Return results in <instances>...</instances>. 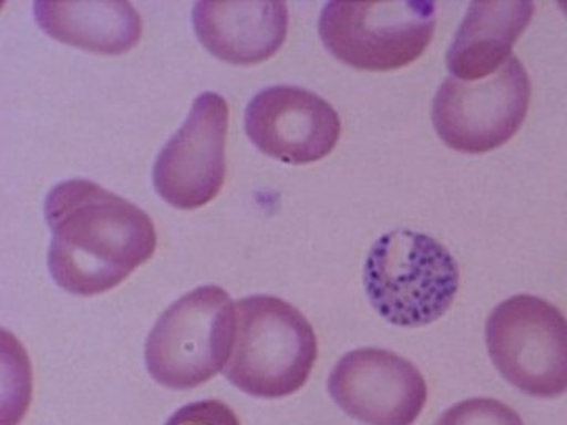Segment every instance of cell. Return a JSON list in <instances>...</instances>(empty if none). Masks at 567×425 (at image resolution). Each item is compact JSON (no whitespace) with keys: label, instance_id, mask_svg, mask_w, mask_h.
<instances>
[{"label":"cell","instance_id":"6da1fadb","mask_svg":"<svg viewBox=\"0 0 567 425\" xmlns=\"http://www.w3.org/2000/svg\"><path fill=\"white\" fill-rule=\"evenodd\" d=\"M44 218L52 232V279L78 297L121 286L155 253L151 216L95 182L55 185L44 200Z\"/></svg>","mask_w":567,"mask_h":425},{"label":"cell","instance_id":"7a4b0ae2","mask_svg":"<svg viewBox=\"0 0 567 425\" xmlns=\"http://www.w3.org/2000/svg\"><path fill=\"white\" fill-rule=\"evenodd\" d=\"M237 333L224 375L245 394L281 398L306 385L319 357L312 324L292 304L270 294L237 303Z\"/></svg>","mask_w":567,"mask_h":425},{"label":"cell","instance_id":"3957f363","mask_svg":"<svg viewBox=\"0 0 567 425\" xmlns=\"http://www.w3.org/2000/svg\"><path fill=\"white\" fill-rule=\"evenodd\" d=\"M461 271L453 253L429 235L399 229L382 235L364 265V287L377 312L395 326L436 322L453 304Z\"/></svg>","mask_w":567,"mask_h":425},{"label":"cell","instance_id":"277c9868","mask_svg":"<svg viewBox=\"0 0 567 425\" xmlns=\"http://www.w3.org/2000/svg\"><path fill=\"white\" fill-rule=\"evenodd\" d=\"M237 309L218 286L197 287L166 309L145 344V364L156 383L193 390L223 371L233 356Z\"/></svg>","mask_w":567,"mask_h":425},{"label":"cell","instance_id":"5b68a950","mask_svg":"<svg viewBox=\"0 0 567 425\" xmlns=\"http://www.w3.org/2000/svg\"><path fill=\"white\" fill-rule=\"evenodd\" d=\"M435 2H328L319 20L324 48L358 70L404 69L434 39Z\"/></svg>","mask_w":567,"mask_h":425},{"label":"cell","instance_id":"8992f818","mask_svg":"<svg viewBox=\"0 0 567 425\" xmlns=\"http://www.w3.org/2000/svg\"><path fill=\"white\" fill-rule=\"evenodd\" d=\"M486 344L499 374L522 393H566L567 319L554 304L533 294L503 301L488 315Z\"/></svg>","mask_w":567,"mask_h":425},{"label":"cell","instance_id":"52a82bcc","mask_svg":"<svg viewBox=\"0 0 567 425\" xmlns=\"http://www.w3.org/2000/svg\"><path fill=\"white\" fill-rule=\"evenodd\" d=\"M532 82L517 58L483 81L447 77L434 99L432 122L447 147L480 155L502 147L527 118Z\"/></svg>","mask_w":567,"mask_h":425},{"label":"cell","instance_id":"ba28073f","mask_svg":"<svg viewBox=\"0 0 567 425\" xmlns=\"http://www.w3.org/2000/svg\"><path fill=\"white\" fill-rule=\"evenodd\" d=\"M229 106L219 93L197 96L173 139L153 167V185L178 210H196L212 203L226 180V137Z\"/></svg>","mask_w":567,"mask_h":425},{"label":"cell","instance_id":"9c48e42d","mask_svg":"<svg viewBox=\"0 0 567 425\" xmlns=\"http://www.w3.org/2000/svg\"><path fill=\"white\" fill-rule=\"evenodd\" d=\"M334 404L365 425H413L427 402V385L405 357L380 349L344 354L328 379Z\"/></svg>","mask_w":567,"mask_h":425},{"label":"cell","instance_id":"30bf717a","mask_svg":"<svg viewBox=\"0 0 567 425\" xmlns=\"http://www.w3.org/2000/svg\"><path fill=\"white\" fill-rule=\"evenodd\" d=\"M245 129L265 155L301 166L330 155L342 126L334 107L315 92L276 85L257 93L249 102Z\"/></svg>","mask_w":567,"mask_h":425},{"label":"cell","instance_id":"8fae6325","mask_svg":"<svg viewBox=\"0 0 567 425\" xmlns=\"http://www.w3.org/2000/svg\"><path fill=\"white\" fill-rule=\"evenodd\" d=\"M193 25L205 50L234 65H256L281 50L289 31L286 2H197Z\"/></svg>","mask_w":567,"mask_h":425},{"label":"cell","instance_id":"7c38bea8","mask_svg":"<svg viewBox=\"0 0 567 425\" xmlns=\"http://www.w3.org/2000/svg\"><path fill=\"white\" fill-rule=\"evenodd\" d=\"M533 14V2H473L447 51V69L466 82L492 76L513 58Z\"/></svg>","mask_w":567,"mask_h":425},{"label":"cell","instance_id":"4fadbf2b","mask_svg":"<svg viewBox=\"0 0 567 425\" xmlns=\"http://www.w3.org/2000/svg\"><path fill=\"white\" fill-rule=\"evenodd\" d=\"M33 14L51 39L95 54H125L142 37L141 14L130 2L40 0L33 3Z\"/></svg>","mask_w":567,"mask_h":425},{"label":"cell","instance_id":"5bb4252c","mask_svg":"<svg viewBox=\"0 0 567 425\" xmlns=\"http://www.w3.org/2000/svg\"><path fill=\"white\" fill-rule=\"evenodd\" d=\"M435 425H525L511 406L495 398H468L446 410Z\"/></svg>","mask_w":567,"mask_h":425},{"label":"cell","instance_id":"9a60e30c","mask_svg":"<svg viewBox=\"0 0 567 425\" xmlns=\"http://www.w3.org/2000/svg\"><path fill=\"white\" fill-rule=\"evenodd\" d=\"M164 425H240V421L230 406L208 398L182 406Z\"/></svg>","mask_w":567,"mask_h":425},{"label":"cell","instance_id":"2e32d148","mask_svg":"<svg viewBox=\"0 0 567 425\" xmlns=\"http://www.w3.org/2000/svg\"><path fill=\"white\" fill-rule=\"evenodd\" d=\"M559 7H561L563 13L567 17V2H559Z\"/></svg>","mask_w":567,"mask_h":425}]
</instances>
